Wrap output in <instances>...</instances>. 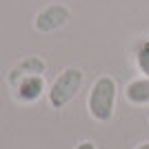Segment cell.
Here are the masks:
<instances>
[{
  "instance_id": "2",
  "label": "cell",
  "mask_w": 149,
  "mask_h": 149,
  "mask_svg": "<svg viewBox=\"0 0 149 149\" xmlns=\"http://www.w3.org/2000/svg\"><path fill=\"white\" fill-rule=\"evenodd\" d=\"M85 85V71L78 67H65L47 89V102L51 109H65L80 93Z\"/></svg>"
},
{
  "instance_id": "3",
  "label": "cell",
  "mask_w": 149,
  "mask_h": 149,
  "mask_svg": "<svg viewBox=\"0 0 149 149\" xmlns=\"http://www.w3.org/2000/svg\"><path fill=\"white\" fill-rule=\"evenodd\" d=\"M69 20H71V11H69V7L60 5H49L40 9L36 13V18H33V29L38 33H54V31H60L69 25Z\"/></svg>"
},
{
  "instance_id": "8",
  "label": "cell",
  "mask_w": 149,
  "mask_h": 149,
  "mask_svg": "<svg viewBox=\"0 0 149 149\" xmlns=\"http://www.w3.org/2000/svg\"><path fill=\"white\" fill-rule=\"evenodd\" d=\"M74 149H98V145L93 143V140H80Z\"/></svg>"
},
{
  "instance_id": "5",
  "label": "cell",
  "mask_w": 149,
  "mask_h": 149,
  "mask_svg": "<svg viewBox=\"0 0 149 149\" xmlns=\"http://www.w3.org/2000/svg\"><path fill=\"white\" fill-rule=\"evenodd\" d=\"M45 71H47V62H45L40 56H27V58H22L18 65H13V67L7 71V85L13 87L20 78L33 76V74H45Z\"/></svg>"
},
{
  "instance_id": "1",
  "label": "cell",
  "mask_w": 149,
  "mask_h": 149,
  "mask_svg": "<svg viewBox=\"0 0 149 149\" xmlns=\"http://www.w3.org/2000/svg\"><path fill=\"white\" fill-rule=\"evenodd\" d=\"M116 100H118V82L113 76H98L89 87L87 96V111L96 123H109L116 113Z\"/></svg>"
},
{
  "instance_id": "7",
  "label": "cell",
  "mask_w": 149,
  "mask_h": 149,
  "mask_svg": "<svg viewBox=\"0 0 149 149\" xmlns=\"http://www.w3.org/2000/svg\"><path fill=\"white\" fill-rule=\"evenodd\" d=\"M131 60L136 65L138 74L149 78V36L138 38L136 42L131 45Z\"/></svg>"
},
{
  "instance_id": "4",
  "label": "cell",
  "mask_w": 149,
  "mask_h": 149,
  "mask_svg": "<svg viewBox=\"0 0 149 149\" xmlns=\"http://www.w3.org/2000/svg\"><path fill=\"white\" fill-rule=\"evenodd\" d=\"M13 98L20 105H33L47 93V82H45L42 74H33V76H25L13 85Z\"/></svg>"
},
{
  "instance_id": "6",
  "label": "cell",
  "mask_w": 149,
  "mask_h": 149,
  "mask_svg": "<svg viewBox=\"0 0 149 149\" xmlns=\"http://www.w3.org/2000/svg\"><path fill=\"white\" fill-rule=\"evenodd\" d=\"M125 100L134 107H149V78L138 76L125 85Z\"/></svg>"
},
{
  "instance_id": "9",
  "label": "cell",
  "mask_w": 149,
  "mask_h": 149,
  "mask_svg": "<svg viewBox=\"0 0 149 149\" xmlns=\"http://www.w3.org/2000/svg\"><path fill=\"white\" fill-rule=\"evenodd\" d=\"M134 149H149V140H145V143H140V145H136Z\"/></svg>"
}]
</instances>
